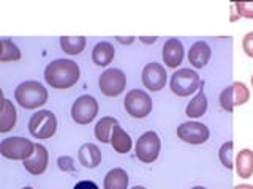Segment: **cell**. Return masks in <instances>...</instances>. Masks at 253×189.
I'll return each mask as SVG.
<instances>
[{
  "label": "cell",
  "instance_id": "obj_1",
  "mask_svg": "<svg viewBox=\"0 0 253 189\" xmlns=\"http://www.w3.org/2000/svg\"><path fill=\"white\" fill-rule=\"evenodd\" d=\"M44 81L52 89L65 90L79 81V66L73 60H54L44 69Z\"/></svg>",
  "mask_w": 253,
  "mask_h": 189
},
{
  "label": "cell",
  "instance_id": "obj_2",
  "mask_svg": "<svg viewBox=\"0 0 253 189\" xmlns=\"http://www.w3.org/2000/svg\"><path fill=\"white\" fill-rule=\"evenodd\" d=\"M14 98L24 109H37L47 101V90L37 81H26L14 90Z\"/></svg>",
  "mask_w": 253,
  "mask_h": 189
},
{
  "label": "cell",
  "instance_id": "obj_3",
  "mask_svg": "<svg viewBox=\"0 0 253 189\" xmlns=\"http://www.w3.org/2000/svg\"><path fill=\"white\" fill-rule=\"evenodd\" d=\"M35 144L24 137H8L0 144V153L6 159L13 161H26L34 155Z\"/></svg>",
  "mask_w": 253,
  "mask_h": 189
},
{
  "label": "cell",
  "instance_id": "obj_4",
  "mask_svg": "<svg viewBox=\"0 0 253 189\" xmlns=\"http://www.w3.org/2000/svg\"><path fill=\"white\" fill-rule=\"evenodd\" d=\"M57 129V118L51 110H38L29 120V131L35 139H49Z\"/></svg>",
  "mask_w": 253,
  "mask_h": 189
},
{
  "label": "cell",
  "instance_id": "obj_5",
  "mask_svg": "<svg viewBox=\"0 0 253 189\" xmlns=\"http://www.w3.org/2000/svg\"><path fill=\"white\" fill-rule=\"evenodd\" d=\"M200 85H201L200 76L188 68L176 71L171 77L172 93L177 94V96H182V98L190 96L192 93H195L198 89H200Z\"/></svg>",
  "mask_w": 253,
  "mask_h": 189
},
{
  "label": "cell",
  "instance_id": "obj_6",
  "mask_svg": "<svg viewBox=\"0 0 253 189\" xmlns=\"http://www.w3.org/2000/svg\"><path fill=\"white\" fill-rule=\"evenodd\" d=\"M124 107L133 118H146L152 112V99L144 90H131L124 99Z\"/></svg>",
  "mask_w": 253,
  "mask_h": 189
},
{
  "label": "cell",
  "instance_id": "obj_7",
  "mask_svg": "<svg viewBox=\"0 0 253 189\" xmlns=\"http://www.w3.org/2000/svg\"><path fill=\"white\" fill-rule=\"evenodd\" d=\"M160 148H162V142L158 134L154 131H147L136 142V158L142 162L150 164L160 155Z\"/></svg>",
  "mask_w": 253,
  "mask_h": 189
},
{
  "label": "cell",
  "instance_id": "obj_8",
  "mask_svg": "<svg viewBox=\"0 0 253 189\" xmlns=\"http://www.w3.org/2000/svg\"><path fill=\"white\" fill-rule=\"evenodd\" d=\"M98 114V102L93 96L83 94L71 106V118L78 125H89Z\"/></svg>",
  "mask_w": 253,
  "mask_h": 189
},
{
  "label": "cell",
  "instance_id": "obj_9",
  "mask_svg": "<svg viewBox=\"0 0 253 189\" xmlns=\"http://www.w3.org/2000/svg\"><path fill=\"white\" fill-rule=\"evenodd\" d=\"M125 85H126V76L121 69L116 68L106 69L98 79L100 92L105 96H119L125 90Z\"/></svg>",
  "mask_w": 253,
  "mask_h": 189
},
{
  "label": "cell",
  "instance_id": "obj_10",
  "mask_svg": "<svg viewBox=\"0 0 253 189\" xmlns=\"http://www.w3.org/2000/svg\"><path fill=\"white\" fill-rule=\"evenodd\" d=\"M250 99V92L242 82H234L220 94V106L226 112H233L236 106H242Z\"/></svg>",
  "mask_w": 253,
  "mask_h": 189
},
{
  "label": "cell",
  "instance_id": "obj_11",
  "mask_svg": "<svg viewBox=\"0 0 253 189\" xmlns=\"http://www.w3.org/2000/svg\"><path fill=\"white\" fill-rule=\"evenodd\" d=\"M209 128L203 123L188 122L182 123L177 128V137L192 145H201L209 139Z\"/></svg>",
  "mask_w": 253,
  "mask_h": 189
},
{
  "label": "cell",
  "instance_id": "obj_12",
  "mask_svg": "<svg viewBox=\"0 0 253 189\" xmlns=\"http://www.w3.org/2000/svg\"><path fill=\"white\" fill-rule=\"evenodd\" d=\"M142 84L150 92H160L166 84V71L160 63H147L142 69Z\"/></svg>",
  "mask_w": 253,
  "mask_h": 189
},
{
  "label": "cell",
  "instance_id": "obj_13",
  "mask_svg": "<svg viewBox=\"0 0 253 189\" xmlns=\"http://www.w3.org/2000/svg\"><path fill=\"white\" fill-rule=\"evenodd\" d=\"M47 161H49V155H47L46 148L37 144L34 155L24 161V169L32 173V175H42L47 167Z\"/></svg>",
  "mask_w": 253,
  "mask_h": 189
},
{
  "label": "cell",
  "instance_id": "obj_14",
  "mask_svg": "<svg viewBox=\"0 0 253 189\" xmlns=\"http://www.w3.org/2000/svg\"><path fill=\"white\" fill-rule=\"evenodd\" d=\"M163 60L168 68H177L184 60V46L177 38H171L165 43Z\"/></svg>",
  "mask_w": 253,
  "mask_h": 189
},
{
  "label": "cell",
  "instance_id": "obj_15",
  "mask_svg": "<svg viewBox=\"0 0 253 189\" xmlns=\"http://www.w3.org/2000/svg\"><path fill=\"white\" fill-rule=\"evenodd\" d=\"M211 59V47L208 43L198 41L195 43L188 51V62L192 63L195 68H204L208 65Z\"/></svg>",
  "mask_w": 253,
  "mask_h": 189
},
{
  "label": "cell",
  "instance_id": "obj_16",
  "mask_svg": "<svg viewBox=\"0 0 253 189\" xmlns=\"http://www.w3.org/2000/svg\"><path fill=\"white\" fill-rule=\"evenodd\" d=\"M78 159L84 167L93 169L101 162V152L95 144H84L78 152Z\"/></svg>",
  "mask_w": 253,
  "mask_h": 189
},
{
  "label": "cell",
  "instance_id": "obj_17",
  "mask_svg": "<svg viewBox=\"0 0 253 189\" xmlns=\"http://www.w3.org/2000/svg\"><path fill=\"white\" fill-rule=\"evenodd\" d=\"M114 55H116V51H114L113 44L108 41H101L93 47L92 60L95 65H98V66H108L109 63L113 62Z\"/></svg>",
  "mask_w": 253,
  "mask_h": 189
},
{
  "label": "cell",
  "instance_id": "obj_18",
  "mask_svg": "<svg viewBox=\"0 0 253 189\" xmlns=\"http://www.w3.org/2000/svg\"><path fill=\"white\" fill-rule=\"evenodd\" d=\"M111 145L117 153H128L131 150V137L126 134L121 125H116L113 128V134H111Z\"/></svg>",
  "mask_w": 253,
  "mask_h": 189
},
{
  "label": "cell",
  "instance_id": "obj_19",
  "mask_svg": "<svg viewBox=\"0 0 253 189\" xmlns=\"http://www.w3.org/2000/svg\"><path fill=\"white\" fill-rule=\"evenodd\" d=\"M236 172L241 178H250L253 175V152L249 148L242 150L236 159Z\"/></svg>",
  "mask_w": 253,
  "mask_h": 189
},
{
  "label": "cell",
  "instance_id": "obj_20",
  "mask_svg": "<svg viewBox=\"0 0 253 189\" xmlns=\"http://www.w3.org/2000/svg\"><path fill=\"white\" fill-rule=\"evenodd\" d=\"M203 87H204V82L200 85V92H198V94L187 106V110H185L187 117H192V118L203 117L206 114V110H208V98H206Z\"/></svg>",
  "mask_w": 253,
  "mask_h": 189
},
{
  "label": "cell",
  "instance_id": "obj_21",
  "mask_svg": "<svg viewBox=\"0 0 253 189\" xmlns=\"http://www.w3.org/2000/svg\"><path fill=\"white\" fill-rule=\"evenodd\" d=\"M128 188V175L124 169H113L105 177V189H126Z\"/></svg>",
  "mask_w": 253,
  "mask_h": 189
},
{
  "label": "cell",
  "instance_id": "obj_22",
  "mask_svg": "<svg viewBox=\"0 0 253 189\" xmlns=\"http://www.w3.org/2000/svg\"><path fill=\"white\" fill-rule=\"evenodd\" d=\"M16 125V109L10 99H3L2 115H0V132H8Z\"/></svg>",
  "mask_w": 253,
  "mask_h": 189
},
{
  "label": "cell",
  "instance_id": "obj_23",
  "mask_svg": "<svg viewBox=\"0 0 253 189\" xmlns=\"http://www.w3.org/2000/svg\"><path fill=\"white\" fill-rule=\"evenodd\" d=\"M119 122L113 117H103L101 120L95 125V137H97L103 144L111 142V134H113V128Z\"/></svg>",
  "mask_w": 253,
  "mask_h": 189
},
{
  "label": "cell",
  "instance_id": "obj_24",
  "mask_svg": "<svg viewBox=\"0 0 253 189\" xmlns=\"http://www.w3.org/2000/svg\"><path fill=\"white\" fill-rule=\"evenodd\" d=\"M60 47L63 49V52H67L68 55H78L84 51L85 38L84 36H62Z\"/></svg>",
  "mask_w": 253,
  "mask_h": 189
},
{
  "label": "cell",
  "instance_id": "obj_25",
  "mask_svg": "<svg viewBox=\"0 0 253 189\" xmlns=\"http://www.w3.org/2000/svg\"><path fill=\"white\" fill-rule=\"evenodd\" d=\"M21 59V52L13 41L3 38L2 39V52H0V62H16Z\"/></svg>",
  "mask_w": 253,
  "mask_h": 189
},
{
  "label": "cell",
  "instance_id": "obj_26",
  "mask_svg": "<svg viewBox=\"0 0 253 189\" xmlns=\"http://www.w3.org/2000/svg\"><path fill=\"white\" fill-rule=\"evenodd\" d=\"M218 158H220L221 164H223L226 169L233 167V165H234L233 164V142H225V144L220 147Z\"/></svg>",
  "mask_w": 253,
  "mask_h": 189
},
{
  "label": "cell",
  "instance_id": "obj_27",
  "mask_svg": "<svg viewBox=\"0 0 253 189\" xmlns=\"http://www.w3.org/2000/svg\"><path fill=\"white\" fill-rule=\"evenodd\" d=\"M233 6L237 10V14L242 16V18L253 19V2H237Z\"/></svg>",
  "mask_w": 253,
  "mask_h": 189
},
{
  "label": "cell",
  "instance_id": "obj_28",
  "mask_svg": "<svg viewBox=\"0 0 253 189\" xmlns=\"http://www.w3.org/2000/svg\"><path fill=\"white\" fill-rule=\"evenodd\" d=\"M242 47H244L245 54H247L249 57L253 59V32H249V33L244 36V39H242Z\"/></svg>",
  "mask_w": 253,
  "mask_h": 189
},
{
  "label": "cell",
  "instance_id": "obj_29",
  "mask_svg": "<svg viewBox=\"0 0 253 189\" xmlns=\"http://www.w3.org/2000/svg\"><path fill=\"white\" fill-rule=\"evenodd\" d=\"M59 167L62 170H73V159L68 156H63V158H59Z\"/></svg>",
  "mask_w": 253,
  "mask_h": 189
},
{
  "label": "cell",
  "instance_id": "obj_30",
  "mask_svg": "<svg viewBox=\"0 0 253 189\" xmlns=\"http://www.w3.org/2000/svg\"><path fill=\"white\" fill-rule=\"evenodd\" d=\"M73 189H100L97 183H93L90 180H84V181H79V183L75 185Z\"/></svg>",
  "mask_w": 253,
  "mask_h": 189
},
{
  "label": "cell",
  "instance_id": "obj_31",
  "mask_svg": "<svg viewBox=\"0 0 253 189\" xmlns=\"http://www.w3.org/2000/svg\"><path fill=\"white\" fill-rule=\"evenodd\" d=\"M117 41L119 43H122V44H131L133 41H134V38L133 36H128V38H122V36H117Z\"/></svg>",
  "mask_w": 253,
  "mask_h": 189
},
{
  "label": "cell",
  "instance_id": "obj_32",
  "mask_svg": "<svg viewBox=\"0 0 253 189\" xmlns=\"http://www.w3.org/2000/svg\"><path fill=\"white\" fill-rule=\"evenodd\" d=\"M139 39H141L142 43H147V44H149V43H155V41H157V38H155V36H152V38L144 36V38H139Z\"/></svg>",
  "mask_w": 253,
  "mask_h": 189
},
{
  "label": "cell",
  "instance_id": "obj_33",
  "mask_svg": "<svg viewBox=\"0 0 253 189\" xmlns=\"http://www.w3.org/2000/svg\"><path fill=\"white\" fill-rule=\"evenodd\" d=\"M234 189H253V186L252 185H237Z\"/></svg>",
  "mask_w": 253,
  "mask_h": 189
},
{
  "label": "cell",
  "instance_id": "obj_34",
  "mask_svg": "<svg viewBox=\"0 0 253 189\" xmlns=\"http://www.w3.org/2000/svg\"><path fill=\"white\" fill-rule=\"evenodd\" d=\"M131 189H146L144 186H133Z\"/></svg>",
  "mask_w": 253,
  "mask_h": 189
},
{
  "label": "cell",
  "instance_id": "obj_35",
  "mask_svg": "<svg viewBox=\"0 0 253 189\" xmlns=\"http://www.w3.org/2000/svg\"><path fill=\"white\" fill-rule=\"evenodd\" d=\"M192 189H206L204 186H195V188H192Z\"/></svg>",
  "mask_w": 253,
  "mask_h": 189
},
{
  "label": "cell",
  "instance_id": "obj_36",
  "mask_svg": "<svg viewBox=\"0 0 253 189\" xmlns=\"http://www.w3.org/2000/svg\"><path fill=\"white\" fill-rule=\"evenodd\" d=\"M22 189H34V188H30V186H26V188H22Z\"/></svg>",
  "mask_w": 253,
  "mask_h": 189
},
{
  "label": "cell",
  "instance_id": "obj_37",
  "mask_svg": "<svg viewBox=\"0 0 253 189\" xmlns=\"http://www.w3.org/2000/svg\"><path fill=\"white\" fill-rule=\"evenodd\" d=\"M252 85H253V76H252Z\"/></svg>",
  "mask_w": 253,
  "mask_h": 189
}]
</instances>
